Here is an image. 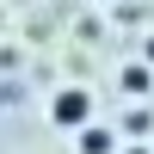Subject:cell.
Wrapping results in <instances>:
<instances>
[{
    "label": "cell",
    "instance_id": "obj_1",
    "mask_svg": "<svg viewBox=\"0 0 154 154\" xmlns=\"http://www.w3.org/2000/svg\"><path fill=\"white\" fill-rule=\"evenodd\" d=\"M99 117V99H93V86H56V93H49V123H56V130H86V123Z\"/></svg>",
    "mask_w": 154,
    "mask_h": 154
},
{
    "label": "cell",
    "instance_id": "obj_2",
    "mask_svg": "<svg viewBox=\"0 0 154 154\" xmlns=\"http://www.w3.org/2000/svg\"><path fill=\"white\" fill-rule=\"evenodd\" d=\"M74 148H80V154H117V130L93 117L86 130H74Z\"/></svg>",
    "mask_w": 154,
    "mask_h": 154
},
{
    "label": "cell",
    "instance_id": "obj_4",
    "mask_svg": "<svg viewBox=\"0 0 154 154\" xmlns=\"http://www.w3.org/2000/svg\"><path fill=\"white\" fill-rule=\"evenodd\" d=\"M117 154H148V148H117Z\"/></svg>",
    "mask_w": 154,
    "mask_h": 154
},
{
    "label": "cell",
    "instance_id": "obj_3",
    "mask_svg": "<svg viewBox=\"0 0 154 154\" xmlns=\"http://www.w3.org/2000/svg\"><path fill=\"white\" fill-rule=\"evenodd\" d=\"M117 86H123V93H148V86H154V74H148V68H136V62H130V68L117 74Z\"/></svg>",
    "mask_w": 154,
    "mask_h": 154
}]
</instances>
